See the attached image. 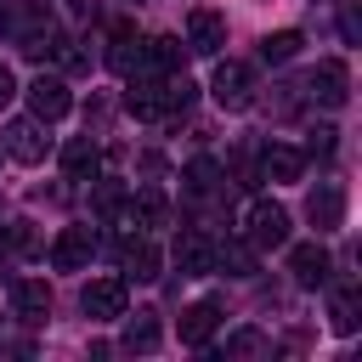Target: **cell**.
Masks as SVG:
<instances>
[{"label": "cell", "mask_w": 362, "mask_h": 362, "mask_svg": "<svg viewBox=\"0 0 362 362\" xmlns=\"http://www.w3.org/2000/svg\"><path fill=\"white\" fill-rule=\"evenodd\" d=\"M243 238L255 249H283L288 243V209L277 198H249L243 204Z\"/></svg>", "instance_id": "6da1fadb"}, {"label": "cell", "mask_w": 362, "mask_h": 362, "mask_svg": "<svg viewBox=\"0 0 362 362\" xmlns=\"http://www.w3.org/2000/svg\"><path fill=\"white\" fill-rule=\"evenodd\" d=\"M209 96H215L221 113H249V107H255V68L226 57V62L215 68V79H209Z\"/></svg>", "instance_id": "7a4b0ae2"}, {"label": "cell", "mask_w": 362, "mask_h": 362, "mask_svg": "<svg viewBox=\"0 0 362 362\" xmlns=\"http://www.w3.org/2000/svg\"><path fill=\"white\" fill-rule=\"evenodd\" d=\"M124 107H130L136 119H170V113H175V107H170V74H164V79H158V74H130Z\"/></svg>", "instance_id": "3957f363"}, {"label": "cell", "mask_w": 362, "mask_h": 362, "mask_svg": "<svg viewBox=\"0 0 362 362\" xmlns=\"http://www.w3.org/2000/svg\"><path fill=\"white\" fill-rule=\"evenodd\" d=\"M130 305V283L124 277H90L85 283V317L90 322H119Z\"/></svg>", "instance_id": "277c9868"}, {"label": "cell", "mask_w": 362, "mask_h": 362, "mask_svg": "<svg viewBox=\"0 0 362 362\" xmlns=\"http://www.w3.org/2000/svg\"><path fill=\"white\" fill-rule=\"evenodd\" d=\"M0 147H6V153H11L17 164H40V158L51 153L45 119H34V113H28V119H11V124H6V141H0Z\"/></svg>", "instance_id": "5b68a950"}, {"label": "cell", "mask_w": 362, "mask_h": 362, "mask_svg": "<svg viewBox=\"0 0 362 362\" xmlns=\"http://www.w3.org/2000/svg\"><path fill=\"white\" fill-rule=\"evenodd\" d=\"M305 90H311L322 107H345V102H351V74H345V62H339V57H322V62L311 68Z\"/></svg>", "instance_id": "8992f818"}, {"label": "cell", "mask_w": 362, "mask_h": 362, "mask_svg": "<svg viewBox=\"0 0 362 362\" xmlns=\"http://www.w3.org/2000/svg\"><path fill=\"white\" fill-rule=\"evenodd\" d=\"M187 45H192L198 57H215V51L226 45V17H221L215 6H192V11H187Z\"/></svg>", "instance_id": "52a82bcc"}, {"label": "cell", "mask_w": 362, "mask_h": 362, "mask_svg": "<svg viewBox=\"0 0 362 362\" xmlns=\"http://www.w3.org/2000/svg\"><path fill=\"white\" fill-rule=\"evenodd\" d=\"M90 255H96L90 226H62V232H57V243H51V266H57V272H85V266H90Z\"/></svg>", "instance_id": "ba28073f"}, {"label": "cell", "mask_w": 362, "mask_h": 362, "mask_svg": "<svg viewBox=\"0 0 362 362\" xmlns=\"http://www.w3.org/2000/svg\"><path fill=\"white\" fill-rule=\"evenodd\" d=\"M68 107H74V96H68V85H62L57 74H40V79L28 85V113H34V119L57 124V119H62Z\"/></svg>", "instance_id": "9c48e42d"}, {"label": "cell", "mask_w": 362, "mask_h": 362, "mask_svg": "<svg viewBox=\"0 0 362 362\" xmlns=\"http://www.w3.org/2000/svg\"><path fill=\"white\" fill-rule=\"evenodd\" d=\"M305 215H311V226H317V232L345 226V187H339V181H317V187H311V198H305Z\"/></svg>", "instance_id": "30bf717a"}, {"label": "cell", "mask_w": 362, "mask_h": 362, "mask_svg": "<svg viewBox=\"0 0 362 362\" xmlns=\"http://www.w3.org/2000/svg\"><path fill=\"white\" fill-rule=\"evenodd\" d=\"M170 255H175L181 277H209V272H215V243H209L204 232H181Z\"/></svg>", "instance_id": "8fae6325"}, {"label": "cell", "mask_w": 362, "mask_h": 362, "mask_svg": "<svg viewBox=\"0 0 362 362\" xmlns=\"http://www.w3.org/2000/svg\"><path fill=\"white\" fill-rule=\"evenodd\" d=\"M181 62H187V51H181V40L175 34H153V40H141V68L147 74H181Z\"/></svg>", "instance_id": "7c38bea8"}, {"label": "cell", "mask_w": 362, "mask_h": 362, "mask_svg": "<svg viewBox=\"0 0 362 362\" xmlns=\"http://www.w3.org/2000/svg\"><path fill=\"white\" fill-rule=\"evenodd\" d=\"M153 283L158 277V243L147 238V232H130L124 238V283Z\"/></svg>", "instance_id": "4fadbf2b"}, {"label": "cell", "mask_w": 362, "mask_h": 362, "mask_svg": "<svg viewBox=\"0 0 362 362\" xmlns=\"http://www.w3.org/2000/svg\"><path fill=\"white\" fill-rule=\"evenodd\" d=\"M288 272H294L300 288L328 283V249H322V243H294V249H288Z\"/></svg>", "instance_id": "5bb4252c"}, {"label": "cell", "mask_w": 362, "mask_h": 362, "mask_svg": "<svg viewBox=\"0 0 362 362\" xmlns=\"http://www.w3.org/2000/svg\"><path fill=\"white\" fill-rule=\"evenodd\" d=\"M11 311H17L23 322H45V317H51V288H45L40 277H17V283H11Z\"/></svg>", "instance_id": "9a60e30c"}, {"label": "cell", "mask_w": 362, "mask_h": 362, "mask_svg": "<svg viewBox=\"0 0 362 362\" xmlns=\"http://www.w3.org/2000/svg\"><path fill=\"white\" fill-rule=\"evenodd\" d=\"M215 328H221V305L215 300H198V305L181 311V345H209Z\"/></svg>", "instance_id": "2e32d148"}, {"label": "cell", "mask_w": 362, "mask_h": 362, "mask_svg": "<svg viewBox=\"0 0 362 362\" xmlns=\"http://www.w3.org/2000/svg\"><path fill=\"white\" fill-rule=\"evenodd\" d=\"M260 175H266V181H300V175H305V153L272 141V147L260 153Z\"/></svg>", "instance_id": "e0dca14e"}, {"label": "cell", "mask_w": 362, "mask_h": 362, "mask_svg": "<svg viewBox=\"0 0 362 362\" xmlns=\"http://www.w3.org/2000/svg\"><path fill=\"white\" fill-rule=\"evenodd\" d=\"M62 170H68V181H85V175H96V170H102V147H96L90 136H74V141L62 147Z\"/></svg>", "instance_id": "ac0fdd59"}, {"label": "cell", "mask_w": 362, "mask_h": 362, "mask_svg": "<svg viewBox=\"0 0 362 362\" xmlns=\"http://www.w3.org/2000/svg\"><path fill=\"white\" fill-rule=\"evenodd\" d=\"M107 62H113L119 74H147V68H141V40H136L124 23L113 28V51H107Z\"/></svg>", "instance_id": "d6986e66"}, {"label": "cell", "mask_w": 362, "mask_h": 362, "mask_svg": "<svg viewBox=\"0 0 362 362\" xmlns=\"http://www.w3.org/2000/svg\"><path fill=\"white\" fill-rule=\"evenodd\" d=\"M130 221H136V226H164V221H170L164 192H158V187H141V192L130 198Z\"/></svg>", "instance_id": "ffe728a7"}, {"label": "cell", "mask_w": 362, "mask_h": 362, "mask_svg": "<svg viewBox=\"0 0 362 362\" xmlns=\"http://www.w3.org/2000/svg\"><path fill=\"white\" fill-rule=\"evenodd\" d=\"M300 45H305V40H300V28H277V34H266V40H260V62H272V68H277V62H294V57H300Z\"/></svg>", "instance_id": "44dd1931"}, {"label": "cell", "mask_w": 362, "mask_h": 362, "mask_svg": "<svg viewBox=\"0 0 362 362\" xmlns=\"http://www.w3.org/2000/svg\"><path fill=\"white\" fill-rule=\"evenodd\" d=\"M181 181H187L192 198H209V192L221 187V164H215V158H192V164L181 170Z\"/></svg>", "instance_id": "7402d4cb"}, {"label": "cell", "mask_w": 362, "mask_h": 362, "mask_svg": "<svg viewBox=\"0 0 362 362\" xmlns=\"http://www.w3.org/2000/svg\"><path fill=\"white\" fill-rule=\"evenodd\" d=\"M153 345H158V317L153 311H136L124 322V351H153Z\"/></svg>", "instance_id": "603a6c76"}, {"label": "cell", "mask_w": 362, "mask_h": 362, "mask_svg": "<svg viewBox=\"0 0 362 362\" xmlns=\"http://www.w3.org/2000/svg\"><path fill=\"white\" fill-rule=\"evenodd\" d=\"M272 351V339L260 334V328H238L232 339H226V356H266Z\"/></svg>", "instance_id": "cb8c5ba5"}, {"label": "cell", "mask_w": 362, "mask_h": 362, "mask_svg": "<svg viewBox=\"0 0 362 362\" xmlns=\"http://www.w3.org/2000/svg\"><path fill=\"white\" fill-rule=\"evenodd\" d=\"M215 266H232V277H249L255 272V243H226L215 255Z\"/></svg>", "instance_id": "d4e9b609"}, {"label": "cell", "mask_w": 362, "mask_h": 362, "mask_svg": "<svg viewBox=\"0 0 362 362\" xmlns=\"http://www.w3.org/2000/svg\"><path fill=\"white\" fill-rule=\"evenodd\" d=\"M328 322H334V334H356V294H334Z\"/></svg>", "instance_id": "484cf974"}, {"label": "cell", "mask_w": 362, "mask_h": 362, "mask_svg": "<svg viewBox=\"0 0 362 362\" xmlns=\"http://www.w3.org/2000/svg\"><path fill=\"white\" fill-rule=\"evenodd\" d=\"M339 34H345V45H362V6L356 0H339Z\"/></svg>", "instance_id": "4316f807"}, {"label": "cell", "mask_w": 362, "mask_h": 362, "mask_svg": "<svg viewBox=\"0 0 362 362\" xmlns=\"http://www.w3.org/2000/svg\"><path fill=\"white\" fill-rule=\"evenodd\" d=\"M311 153H317V158H328V153H334V130H328V124H317V130H311Z\"/></svg>", "instance_id": "83f0119b"}, {"label": "cell", "mask_w": 362, "mask_h": 362, "mask_svg": "<svg viewBox=\"0 0 362 362\" xmlns=\"http://www.w3.org/2000/svg\"><path fill=\"white\" fill-rule=\"evenodd\" d=\"M11 96H17V74L0 62V107H11Z\"/></svg>", "instance_id": "f1b7e54d"}, {"label": "cell", "mask_w": 362, "mask_h": 362, "mask_svg": "<svg viewBox=\"0 0 362 362\" xmlns=\"http://www.w3.org/2000/svg\"><path fill=\"white\" fill-rule=\"evenodd\" d=\"M17 28V0H0V34Z\"/></svg>", "instance_id": "f546056e"}, {"label": "cell", "mask_w": 362, "mask_h": 362, "mask_svg": "<svg viewBox=\"0 0 362 362\" xmlns=\"http://www.w3.org/2000/svg\"><path fill=\"white\" fill-rule=\"evenodd\" d=\"M130 6H141V0H130Z\"/></svg>", "instance_id": "4dcf8cb0"}]
</instances>
